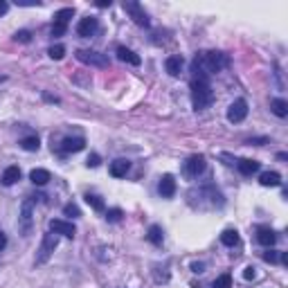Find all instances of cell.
Listing matches in <instances>:
<instances>
[{
	"instance_id": "6da1fadb",
	"label": "cell",
	"mask_w": 288,
	"mask_h": 288,
	"mask_svg": "<svg viewBox=\"0 0 288 288\" xmlns=\"http://www.w3.org/2000/svg\"><path fill=\"white\" fill-rule=\"evenodd\" d=\"M230 65V57L225 52H200L191 61L194 79H210V74H216Z\"/></svg>"
},
{
	"instance_id": "7a4b0ae2",
	"label": "cell",
	"mask_w": 288,
	"mask_h": 288,
	"mask_svg": "<svg viewBox=\"0 0 288 288\" xmlns=\"http://www.w3.org/2000/svg\"><path fill=\"white\" fill-rule=\"evenodd\" d=\"M189 93H191L194 110H205V108H210L212 102H214V93H212L210 79H191Z\"/></svg>"
},
{
	"instance_id": "3957f363",
	"label": "cell",
	"mask_w": 288,
	"mask_h": 288,
	"mask_svg": "<svg viewBox=\"0 0 288 288\" xmlns=\"http://www.w3.org/2000/svg\"><path fill=\"white\" fill-rule=\"evenodd\" d=\"M122 9H124L126 14H129L131 18H133V23H135V25H140V27H149V25H151L149 14H146L142 5L135 3V0H126V3L122 5Z\"/></svg>"
},
{
	"instance_id": "277c9868",
	"label": "cell",
	"mask_w": 288,
	"mask_h": 288,
	"mask_svg": "<svg viewBox=\"0 0 288 288\" xmlns=\"http://www.w3.org/2000/svg\"><path fill=\"white\" fill-rule=\"evenodd\" d=\"M77 59L86 65H93V68H108L110 59L102 52H95V50H77Z\"/></svg>"
},
{
	"instance_id": "5b68a950",
	"label": "cell",
	"mask_w": 288,
	"mask_h": 288,
	"mask_svg": "<svg viewBox=\"0 0 288 288\" xmlns=\"http://www.w3.org/2000/svg\"><path fill=\"white\" fill-rule=\"evenodd\" d=\"M57 245H59V234H54V232L45 234L41 241V248H38V255H36V266H43L52 257V252L57 250Z\"/></svg>"
},
{
	"instance_id": "8992f818",
	"label": "cell",
	"mask_w": 288,
	"mask_h": 288,
	"mask_svg": "<svg viewBox=\"0 0 288 288\" xmlns=\"http://www.w3.org/2000/svg\"><path fill=\"white\" fill-rule=\"evenodd\" d=\"M32 216H34V198H25L21 205V219H18V227H21L23 236L32 234Z\"/></svg>"
},
{
	"instance_id": "52a82bcc",
	"label": "cell",
	"mask_w": 288,
	"mask_h": 288,
	"mask_svg": "<svg viewBox=\"0 0 288 288\" xmlns=\"http://www.w3.org/2000/svg\"><path fill=\"white\" fill-rule=\"evenodd\" d=\"M245 115H248V102L245 99H234L230 104V108H227V122L239 124L245 119Z\"/></svg>"
},
{
	"instance_id": "ba28073f",
	"label": "cell",
	"mask_w": 288,
	"mask_h": 288,
	"mask_svg": "<svg viewBox=\"0 0 288 288\" xmlns=\"http://www.w3.org/2000/svg\"><path fill=\"white\" fill-rule=\"evenodd\" d=\"M205 167H207V162H205V158L203 155H189L187 158V162H185V174L189 176V178H196V176H200L205 171Z\"/></svg>"
},
{
	"instance_id": "9c48e42d",
	"label": "cell",
	"mask_w": 288,
	"mask_h": 288,
	"mask_svg": "<svg viewBox=\"0 0 288 288\" xmlns=\"http://www.w3.org/2000/svg\"><path fill=\"white\" fill-rule=\"evenodd\" d=\"M99 29V21L95 16H86V18H81L79 21V25H77V34L81 38H90V36H95V32Z\"/></svg>"
},
{
	"instance_id": "30bf717a",
	"label": "cell",
	"mask_w": 288,
	"mask_h": 288,
	"mask_svg": "<svg viewBox=\"0 0 288 288\" xmlns=\"http://www.w3.org/2000/svg\"><path fill=\"white\" fill-rule=\"evenodd\" d=\"M50 230H52L54 234L68 236V239H74V234H77V227H74L72 223H68V221H63V219H52L50 221Z\"/></svg>"
},
{
	"instance_id": "8fae6325",
	"label": "cell",
	"mask_w": 288,
	"mask_h": 288,
	"mask_svg": "<svg viewBox=\"0 0 288 288\" xmlns=\"http://www.w3.org/2000/svg\"><path fill=\"white\" fill-rule=\"evenodd\" d=\"M158 191L162 198H171V196L176 194V180L171 174H164L162 178H160V185H158Z\"/></svg>"
},
{
	"instance_id": "7c38bea8",
	"label": "cell",
	"mask_w": 288,
	"mask_h": 288,
	"mask_svg": "<svg viewBox=\"0 0 288 288\" xmlns=\"http://www.w3.org/2000/svg\"><path fill=\"white\" fill-rule=\"evenodd\" d=\"M86 149V140L84 138H65L61 142V151L63 153H77V151Z\"/></svg>"
},
{
	"instance_id": "4fadbf2b",
	"label": "cell",
	"mask_w": 288,
	"mask_h": 288,
	"mask_svg": "<svg viewBox=\"0 0 288 288\" xmlns=\"http://www.w3.org/2000/svg\"><path fill=\"white\" fill-rule=\"evenodd\" d=\"M167 72L171 74V77H178L180 72H183V65H185V59L180 57V54H174V57L167 59Z\"/></svg>"
},
{
	"instance_id": "5bb4252c",
	"label": "cell",
	"mask_w": 288,
	"mask_h": 288,
	"mask_svg": "<svg viewBox=\"0 0 288 288\" xmlns=\"http://www.w3.org/2000/svg\"><path fill=\"white\" fill-rule=\"evenodd\" d=\"M257 241L266 248H272L277 241V234L270 230V227H259V230H257Z\"/></svg>"
},
{
	"instance_id": "9a60e30c",
	"label": "cell",
	"mask_w": 288,
	"mask_h": 288,
	"mask_svg": "<svg viewBox=\"0 0 288 288\" xmlns=\"http://www.w3.org/2000/svg\"><path fill=\"white\" fill-rule=\"evenodd\" d=\"M117 59L119 61H124V63H129V65H140L142 63V59L129 48H117Z\"/></svg>"
},
{
	"instance_id": "2e32d148",
	"label": "cell",
	"mask_w": 288,
	"mask_h": 288,
	"mask_svg": "<svg viewBox=\"0 0 288 288\" xmlns=\"http://www.w3.org/2000/svg\"><path fill=\"white\" fill-rule=\"evenodd\" d=\"M236 167H239V171H241V176H255L257 171H259V162L257 160H248V158H243V160H239L236 162Z\"/></svg>"
},
{
	"instance_id": "e0dca14e",
	"label": "cell",
	"mask_w": 288,
	"mask_h": 288,
	"mask_svg": "<svg viewBox=\"0 0 288 288\" xmlns=\"http://www.w3.org/2000/svg\"><path fill=\"white\" fill-rule=\"evenodd\" d=\"M129 169H131V162H129V160H124V158L110 162V176H115V178H124Z\"/></svg>"
},
{
	"instance_id": "ac0fdd59",
	"label": "cell",
	"mask_w": 288,
	"mask_h": 288,
	"mask_svg": "<svg viewBox=\"0 0 288 288\" xmlns=\"http://www.w3.org/2000/svg\"><path fill=\"white\" fill-rule=\"evenodd\" d=\"M259 183L264 187H279L281 176L277 174V171H264V174H259Z\"/></svg>"
},
{
	"instance_id": "d6986e66",
	"label": "cell",
	"mask_w": 288,
	"mask_h": 288,
	"mask_svg": "<svg viewBox=\"0 0 288 288\" xmlns=\"http://www.w3.org/2000/svg\"><path fill=\"white\" fill-rule=\"evenodd\" d=\"M29 180H32L34 185L43 187V185H48L50 180H52V176H50L48 169H32V174H29Z\"/></svg>"
},
{
	"instance_id": "ffe728a7",
	"label": "cell",
	"mask_w": 288,
	"mask_h": 288,
	"mask_svg": "<svg viewBox=\"0 0 288 288\" xmlns=\"http://www.w3.org/2000/svg\"><path fill=\"white\" fill-rule=\"evenodd\" d=\"M21 180V169L18 167H7L5 169V174H3V185H14V183H18Z\"/></svg>"
},
{
	"instance_id": "44dd1931",
	"label": "cell",
	"mask_w": 288,
	"mask_h": 288,
	"mask_svg": "<svg viewBox=\"0 0 288 288\" xmlns=\"http://www.w3.org/2000/svg\"><path fill=\"white\" fill-rule=\"evenodd\" d=\"M146 239H149L153 245H162V241H164L162 227H160V225H151V227H149V234H146Z\"/></svg>"
},
{
	"instance_id": "7402d4cb",
	"label": "cell",
	"mask_w": 288,
	"mask_h": 288,
	"mask_svg": "<svg viewBox=\"0 0 288 288\" xmlns=\"http://www.w3.org/2000/svg\"><path fill=\"white\" fill-rule=\"evenodd\" d=\"M270 110L277 115V117L284 119L286 115H288V104L284 102V99H272V102H270Z\"/></svg>"
},
{
	"instance_id": "603a6c76",
	"label": "cell",
	"mask_w": 288,
	"mask_h": 288,
	"mask_svg": "<svg viewBox=\"0 0 288 288\" xmlns=\"http://www.w3.org/2000/svg\"><path fill=\"white\" fill-rule=\"evenodd\" d=\"M221 243L227 245V248H234L239 243V232L236 230H225L223 234H221Z\"/></svg>"
},
{
	"instance_id": "cb8c5ba5",
	"label": "cell",
	"mask_w": 288,
	"mask_h": 288,
	"mask_svg": "<svg viewBox=\"0 0 288 288\" xmlns=\"http://www.w3.org/2000/svg\"><path fill=\"white\" fill-rule=\"evenodd\" d=\"M72 16H74V7H65V9H59V12L54 14V21L68 25V21H70Z\"/></svg>"
},
{
	"instance_id": "d4e9b609",
	"label": "cell",
	"mask_w": 288,
	"mask_h": 288,
	"mask_svg": "<svg viewBox=\"0 0 288 288\" xmlns=\"http://www.w3.org/2000/svg\"><path fill=\"white\" fill-rule=\"evenodd\" d=\"M21 146H23L25 151H38V146H41V144H38L36 135H29V138H23L21 140Z\"/></svg>"
},
{
	"instance_id": "484cf974",
	"label": "cell",
	"mask_w": 288,
	"mask_h": 288,
	"mask_svg": "<svg viewBox=\"0 0 288 288\" xmlns=\"http://www.w3.org/2000/svg\"><path fill=\"white\" fill-rule=\"evenodd\" d=\"M86 203L93 207V210H97V212L104 210V200L99 198V196H95V194H86Z\"/></svg>"
},
{
	"instance_id": "4316f807",
	"label": "cell",
	"mask_w": 288,
	"mask_h": 288,
	"mask_svg": "<svg viewBox=\"0 0 288 288\" xmlns=\"http://www.w3.org/2000/svg\"><path fill=\"white\" fill-rule=\"evenodd\" d=\"M48 54H50V59H54V61H61L63 54H65V48H63V45H52Z\"/></svg>"
},
{
	"instance_id": "83f0119b",
	"label": "cell",
	"mask_w": 288,
	"mask_h": 288,
	"mask_svg": "<svg viewBox=\"0 0 288 288\" xmlns=\"http://www.w3.org/2000/svg\"><path fill=\"white\" fill-rule=\"evenodd\" d=\"M122 210L119 207H115V210H108L106 212V221H110V223H117V221H122Z\"/></svg>"
},
{
	"instance_id": "f1b7e54d",
	"label": "cell",
	"mask_w": 288,
	"mask_h": 288,
	"mask_svg": "<svg viewBox=\"0 0 288 288\" xmlns=\"http://www.w3.org/2000/svg\"><path fill=\"white\" fill-rule=\"evenodd\" d=\"M214 288H232V277H230V275H221V277H216Z\"/></svg>"
},
{
	"instance_id": "f546056e",
	"label": "cell",
	"mask_w": 288,
	"mask_h": 288,
	"mask_svg": "<svg viewBox=\"0 0 288 288\" xmlns=\"http://www.w3.org/2000/svg\"><path fill=\"white\" fill-rule=\"evenodd\" d=\"M63 214L65 216H72V219H79V216H81V212H79V207L74 205V203H68L63 207Z\"/></svg>"
},
{
	"instance_id": "4dcf8cb0",
	"label": "cell",
	"mask_w": 288,
	"mask_h": 288,
	"mask_svg": "<svg viewBox=\"0 0 288 288\" xmlns=\"http://www.w3.org/2000/svg\"><path fill=\"white\" fill-rule=\"evenodd\" d=\"M14 41H16V43H29V41H32V34H29L27 29H21V32L14 34Z\"/></svg>"
},
{
	"instance_id": "1f68e13d",
	"label": "cell",
	"mask_w": 288,
	"mask_h": 288,
	"mask_svg": "<svg viewBox=\"0 0 288 288\" xmlns=\"http://www.w3.org/2000/svg\"><path fill=\"white\" fill-rule=\"evenodd\" d=\"M65 29H68V25H63V23H57V21H54L52 23V36H63V34H65Z\"/></svg>"
},
{
	"instance_id": "d6a6232c",
	"label": "cell",
	"mask_w": 288,
	"mask_h": 288,
	"mask_svg": "<svg viewBox=\"0 0 288 288\" xmlns=\"http://www.w3.org/2000/svg\"><path fill=\"white\" fill-rule=\"evenodd\" d=\"M264 261H268V264H277V261H279V255H277L275 250H268V252H264Z\"/></svg>"
},
{
	"instance_id": "836d02e7",
	"label": "cell",
	"mask_w": 288,
	"mask_h": 288,
	"mask_svg": "<svg viewBox=\"0 0 288 288\" xmlns=\"http://www.w3.org/2000/svg\"><path fill=\"white\" fill-rule=\"evenodd\" d=\"M18 7H41V0H16Z\"/></svg>"
},
{
	"instance_id": "e575fe53",
	"label": "cell",
	"mask_w": 288,
	"mask_h": 288,
	"mask_svg": "<svg viewBox=\"0 0 288 288\" xmlns=\"http://www.w3.org/2000/svg\"><path fill=\"white\" fill-rule=\"evenodd\" d=\"M255 277H257V268L255 266H248L245 270H243V279L250 281V279H255Z\"/></svg>"
},
{
	"instance_id": "d590c367",
	"label": "cell",
	"mask_w": 288,
	"mask_h": 288,
	"mask_svg": "<svg viewBox=\"0 0 288 288\" xmlns=\"http://www.w3.org/2000/svg\"><path fill=\"white\" fill-rule=\"evenodd\" d=\"M99 162H102V160H99L97 153H90L88 160H86V164H88V167H99Z\"/></svg>"
},
{
	"instance_id": "8d00e7d4",
	"label": "cell",
	"mask_w": 288,
	"mask_h": 288,
	"mask_svg": "<svg viewBox=\"0 0 288 288\" xmlns=\"http://www.w3.org/2000/svg\"><path fill=\"white\" fill-rule=\"evenodd\" d=\"M5 248H7V234H5V232L0 230V252H3Z\"/></svg>"
},
{
	"instance_id": "74e56055",
	"label": "cell",
	"mask_w": 288,
	"mask_h": 288,
	"mask_svg": "<svg viewBox=\"0 0 288 288\" xmlns=\"http://www.w3.org/2000/svg\"><path fill=\"white\" fill-rule=\"evenodd\" d=\"M191 270H194V272H203L205 264H203V261H200V264H198V261H194V264H191Z\"/></svg>"
},
{
	"instance_id": "f35d334b",
	"label": "cell",
	"mask_w": 288,
	"mask_h": 288,
	"mask_svg": "<svg viewBox=\"0 0 288 288\" xmlns=\"http://www.w3.org/2000/svg\"><path fill=\"white\" fill-rule=\"evenodd\" d=\"M9 12V3H5V0H0V16H5V14Z\"/></svg>"
},
{
	"instance_id": "ab89813d",
	"label": "cell",
	"mask_w": 288,
	"mask_h": 288,
	"mask_svg": "<svg viewBox=\"0 0 288 288\" xmlns=\"http://www.w3.org/2000/svg\"><path fill=\"white\" fill-rule=\"evenodd\" d=\"M268 142V140L266 138H257V140H250V142H248V144H255V146H261V144H266Z\"/></svg>"
},
{
	"instance_id": "60d3db41",
	"label": "cell",
	"mask_w": 288,
	"mask_h": 288,
	"mask_svg": "<svg viewBox=\"0 0 288 288\" xmlns=\"http://www.w3.org/2000/svg\"><path fill=\"white\" fill-rule=\"evenodd\" d=\"M97 7H110V0H99Z\"/></svg>"
},
{
	"instance_id": "b9f144b4",
	"label": "cell",
	"mask_w": 288,
	"mask_h": 288,
	"mask_svg": "<svg viewBox=\"0 0 288 288\" xmlns=\"http://www.w3.org/2000/svg\"><path fill=\"white\" fill-rule=\"evenodd\" d=\"M7 81V77H5V74H0V84H5Z\"/></svg>"
}]
</instances>
